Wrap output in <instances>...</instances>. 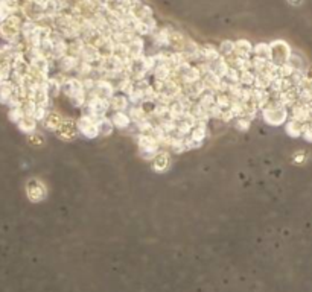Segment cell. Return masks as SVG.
Wrapping results in <instances>:
<instances>
[{
  "label": "cell",
  "mask_w": 312,
  "mask_h": 292,
  "mask_svg": "<svg viewBox=\"0 0 312 292\" xmlns=\"http://www.w3.org/2000/svg\"><path fill=\"white\" fill-rule=\"evenodd\" d=\"M291 66H292V69L294 70H302V72H305V64H303V58L299 55V53H296V52H292L291 53V58H289V61H288Z\"/></svg>",
  "instance_id": "f907efd6"
},
{
  "label": "cell",
  "mask_w": 312,
  "mask_h": 292,
  "mask_svg": "<svg viewBox=\"0 0 312 292\" xmlns=\"http://www.w3.org/2000/svg\"><path fill=\"white\" fill-rule=\"evenodd\" d=\"M306 76H309V78H311V80H312V69H311V70H309V72H308V73H306Z\"/></svg>",
  "instance_id": "e7e4bbea"
},
{
  "label": "cell",
  "mask_w": 312,
  "mask_h": 292,
  "mask_svg": "<svg viewBox=\"0 0 312 292\" xmlns=\"http://www.w3.org/2000/svg\"><path fill=\"white\" fill-rule=\"evenodd\" d=\"M215 93L217 91H213V90H206L201 96H200V99H198V102L209 111V108H212L215 104H217V96H215Z\"/></svg>",
  "instance_id": "74e56055"
},
{
  "label": "cell",
  "mask_w": 312,
  "mask_h": 292,
  "mask_svg": "<svg viewBox=\"0 0 312 292\" xmlns=\"http://www.w3.org/2000/svg\"><path fill=\"white\" fill-rule=\"evenodd\" d=\"M125 67H127L128 76L134 81L143 80L149 72H152V66L149 63V58L145 56V55H142L139 58H131V61Z\"/></svg>",
  "instance_id": "5b68a950"
},
{
  "label": "cell",
  "mask_w": 312,
  "mask_h": 292,
  "mask_svg": "<svg viewBox=\"0 0 312 292\" xmlns=\"http://www.w3.org/2000/svg\"><path fill=\"white\" fill-rule=\"evenodd\" d=\"M189 113L197 119L198 124H207V122L210 121V116H209L207 110H206L198 101H193V102H192V105H190V108H189Z\"/></svg>",
  "instance_id": "e0dca14e"
},
{
  "label": "cell",
  "mask_w": 312,
  "mask_h": 292,
  "mask_svg": "<svg viewBox=\"0 0 312 292\" xmlns=\"http://www.w3.org/2000/svg\"><path fill=\"white\" fill-rule=\"evenodd\" d=\"M76 75L78 76H83V78H87V76H91L93 75V72H96V69L90 64V63H86V61H83V60H80V63H78V66H76Z\"/></svg>",
  "instance_id": "b9f144b4"
},
{
  "label": "cell",
  "mask_w": 312,
  "mask_h": 292,
  "mask_svg": "<svg viewBox=\"0 0 312 292\" xmlns=\"http://www.w3.org/2000/svg\"><path fill=\"white\" fill-rule=\"evenodd\" d=\"M37 125H38V121L35 119V118H32V116H23L22 118V121L17 124V126H18V129L22 131V132H25V134H32V132H35L37 131Z\"/></svg>",
  "instance_id": "484cf974"
},
{
  "label": "cell",
  "mask_w": 312,
  "mask_h": 292,
  "mask_svg": "<svg viewBox=\"0 0 312 292\" xmlns=\"http://www.w3.org/2000/svg\"><path fill=\"white\" fill-rule=\"evenodd\" d=\"M291 119H296L299 122H309L312 119V104H305L302 101H297L291 108Z\"/></svg>",
  "instance_id": "8fae6325"
},
{
  "label": "cell",
  "mask_w": 312,
  "mask_h": 292,
  "mask_svg": "<svg viewBox=\"0 0 312 292\" xmlns=\"http://www.w3.org/2000/svg\"><path fill=\"white\" fill-rule=\"evenodd\" d=\"M233 119H236V114H235V111L231 110V107H230V108H225V110H223L221 121H223L224 124H228V122H231Z\"/></svg>",
  "instance_id": "680465c9"
},
{
  "label": "cell",
  "mask_w": 312,
  "mask_h": 292,
  "mask_svg": "<svg viewBox=\"0 0 312 292\" xmlns=\"http://www.w3.org/2000/svg\"><path fill=\"white\" fill-rule=\"evenodd\" d=\"M261 113H262V119L265 121L267 125L280 126L288 122L289 108L285 107L283 104H280L277 99H271L267 107L261 110Z\"/></svg>",
  "instance_id": "6da1fadb"
},
{
  "label": "cell",
  "mask_w": 312,
  "mask_h": 292,
  "mask_svg": "<svg viewBox=\"0 0 312 292\" xmlns=\"http://www.w3.org/2000/svg\"><path fill=\"white\" fill-rule=\"evenodd\" d=\"M23 17L20 14H12L3 22H0V38L8 44H15L22 38Z\"/></svg>",
  "instance_id": "7a4b0ae2"
},
{
  "label": "cell",
  "mask_w": 312,
  "mask_h": 292,
  "mask_svg": "<svg viewBox=\"0 0 312 292\" xmlns=\"http://www.w3.org/2000/svg\"><path fill=\"white\" fill-rule=\"evenodd\" d=\"M128 114H130L133 124H139V122H142V121H145V119H149V116L146 114V111L143 110L142 105H139V107H131L130 111H128Z\"/></svg>",
  "instance_id": "60d3db41"
},
{
  "label": "cell",
  "mask_w": 312,
  "mask_h": 292,
  "mask_svg": "<svg viewBox=\"0 0 312 292\" xmlns=\"http://www.w3.org/2000/svg\"><path fill=\"white\" fill-rule=\"evenodd\" d=\"M215 96H217V105H220L223 110L231 107L233 99H231V96L228 94V91H217Z\"/></svg>",
  "instance_id": "7bdbcfd3"
},
{
  "label": "cell",
  "mask_w": 312,
  "mask_h": 292,
  "mask_svg": "<svg viewBox=\"0 0 312 292\" xmlns=\"http://www.w3.org/2000/svg\"><path fill=\"white\" fill-rule=\"evenodd\" d=\"M261 110H259V107L256 105V102L255 101H245L244 102V118H248L250 121H253V119H256V116H258V113H259Z\"/></svg>",
  "instance_id": "ab89813d"
},
{
  "label": "cell",
  "mask_w": 312,
  "mask_h": 292,
  "mask_svg": "<svg viewBox=\"0 0 312 292\" xmlns=\"http://www.w3.org/2000/svg\"><path fill=\"white\" fill-rule=\"evenodd\" d=\"M81 90H84V87H83V80H80V78H67L66 81H64V84H63V87H61V91L70 99V98H73L76 93H80Z\"/></svg>",
  "instance_id": "9a60e30c"
},
{
  "label": "cell",
  "mask_w": 312,
  "mask_h": 292,
  "mask_svg": "<svg viewBox=\"0 0 312 292\" xmlns=\"http://www.w3.org/2000/svg\"><path fill=\"white\" fill-rule=\"evenodd\" d=\"M303 128H305V124H303V122H299V121H296V119H291V121H288V122L285 124V131H286V134H288L289 137H292V139H299V137H302V134H303Z\"/></svg>",
  "instance_id": "4316f807"
},
{
  "label": "cell",
  "mask_w": 312,
  "mask_h": 292,
  "mask_svg": "<svg viewBox=\"0 0 312 292\" xmlns=\"http://www.w3.org/2000/svg\"><path fill=\"white\" fill-rule=\"evenodd\" d=\"M84 46H86V43H84V40H83L81 37L73 38V40L69 42V50H67V53L72 55V56H75V58H78V60H81L83 52H84Z\"/></svg>",
  "instance_id": "4dcf8cb0"
},
{
  "label": "cell",
  "mask_w": 312,
  "mask_h": 292,
  "mask_svg": "<svg viewBox=\"0 0 312 292\" xmlns=\"http://www.w3.org/2000/svg\"><path fill=\"white\" fill-rule=\"evenodd\" d=\"M221 80H223V78H220V76L215 75L213 72H206V73L201 75V81L204 84V87H206L207 90H213V91H218Z\"/></svg>",
  "instance_id": "83f0119b"
},
{
  "label": "cell",
  "mask_w": 312,
  "mask_h": 292,
  "mask_svg": "<svg viewBox=\"0 0 312 292\" xmlns=\"http://www.w3.org/2000/svg\"><path fill=\"white\" fill-rule=\"evenodd\" d=\"M110 108L113 111H127L128 105H130V101H128V96L127 94H121V93H116L110 101Z\"/></svg>",
  "instance_id": "603a6c76"
},
{
  "label": "cell",
  "mask_w": 312,
  "mask_h": 292,
  "mask_svg": "<svg viewBox=\"0 0 312 292\" xmlns=\"http://www.w3.org/2000/svg\"><path fill=\"white\" fill-rule=\"evenodd\" d=\"M189 40V37H186L183 32L180 31H171V35H169V46L174 49V52H183L186 43Z\"/></svg>",
  "instance_id": "cb8c5ba5"
},
{
  "label": "cell",
  "mask_w": 312,
  "mask_h": 292,
  "mask_svg": "<svg viewBox=\"0 0 312 292\" xmlns=\"http://www.w3.org/2000/svg\"><path fill=\"white\" fill-rule=\"evenodd\" d=\"M94 96L98 98H102L105 101H110L114 94H116V87L114 84L105 78H99L96 80V85H94V90L91 91Z\"/></svg>",
  "instance_id": "7c38bea8"
},
{
  "label": "cell",
  "mask_w": 312,
  "mask_h": 292,
  "mask_svg": "<svg viewBox=\"0 0 312 292\" xmlns=\"http://www.w3.org/2000/svg\"><path fill=\"white\" fill-rule=\"evenodd\" d=\"M61 87H63V84L60 83L55 76H49L47 81H46V88H47L50 98H56L60 93H63V91H61Z\"/></svg>",
  "instance_id": "f35d334b"
},
{
  "label": "cell",
  "mask_w": 312,
  "mask_h": 292,
  "mask_svg": "<svg viewBox=\"0 0 312 292\" xmlns=\"http://www.w3.org/2000/svg\"><path fill=\"white\" fill-rule=\"evenodd\" d=\"M26 197L31 203L38 204L47 198V187L40 178H29L25 186Z\"/></svg>",
  "instance_id": "52a82bcc"
},
{
  "label": "cell",
  "mask_w": 312,
  "mask_h": 292,
  "mask_svg": "<svg viewBox=\"0 0 312 292\" xmlns=\"http://www.w3.org/2000/svg\"><path fill=\"white\" fill-rule=\"evenodd\" d=\"M111 121H113V125L114 128L121 129V131H125L131 126V118L128 113L125 111H114V114L111 116Z\"/></svg>",
  "instance_id": "d6986e66"
},
{
  "label": "cell",
  "mask_w": 312,
  "mask_h": 292,
  "mask_svg": "<svg viewBox=\"0 0 312 292\" xmlns=\"http://www.w3.org/2000/svg\"><path fill=\"white\" fill-rule=\"evenodd\" d=\"M224 80L230 85H235V84H241V70L236 69V67H230L227 75L224 76Z\"/></svg>",
  "instance_id": "f6af8a7d"
},
{
  "label": "cell",
  "mask_w": 312,
  "mask_h": 292,
  "mask_svg": "<svg viewBox=\"0 0 312 292\" xmlns=\"http://www.w3.org/2000/svg\"><path fill=\"white\" fill-rule=\"evenodd\" d=\"M253 44L251 42L245 40V38H239L238 42H235V52L242 55V56H251L253 55Z\"/></svg>",
  "instance_id": "e575fe53"
},
{
  "label": "cell",
  "mask_w": 312,
  "mask_h": 292,
  "mask_svg": "<svg viewBox=\"0 0 312 292\" xmlns=\"http://www.w3.org/2000/svg\"><path fill=\"white\" fill-rule=\"evenodd\" d=\"M23 116H26V114H25V110H23V107H22V105H18V107H11V108H9L8 118H9V121H11V122L18 124V122L22 121V118H23Z\"/></svg>",
  "instance_id": "ee69618b"
},
{
  "label": "cell",
  "mask_w": 312,
  "mask_h": 292,
  "mask_svg": "<svg viewBox=\"0 0 312 292\" xmlns=\"http://www.w3.org/2000/svg\"><path fill=\"white\" fill-rule=\"evenodd\" d=\"M200 55H201L203 61H209V63H212V61H215V60H218L221 56L220 49L217 46L210 44V43H206V44L200 46Z\"/></svg>",
  "instance_id": "2e32d148"
},
{
  "label": "cell",
  "mask_w": 312,
  "mask_h": 292,
  "mask_svg": "<svg viewBox=\"0 0 312 292\" xmlns=\"http://www.w3.org/2000/svg\"><path fill=\"white\" fill-rule=\"evenodd\" d=\"M152 73H154V80H157V81H168L171 76H172V69L169 67V64L168 63H160L154 70H152Z\"/></svg>",
  "instance_id": "f1b7e54d"
},
{
  "label": "cell",
  "mask_w": 312,
  "mask_h": 292,
  "mask_svg": "<svg viewBox=\"0 0 312 292\" xmlns=\"http://www.w3.org/2000/svg\"><path fill=\"white\" fill-rule=\"evenodd\" d=\"M271 46V63L277 64V66H285L288 64L292 49L285 40H274L269 43Z\"/></svg>",
  "instance_id": "8992f818"
},
{
  "label": "cell",
  "mask_w": 312,
  "mask_h": 292,
  "mask_svg": "<svg viewBox=\"0 0 312 292\" xmlns=\"http://www.w3.org/2000/svg\"><path fill=\"white\" fill-rule=\"evenodd\" d=\"M143 49H145V42L142 40V37L135 35L131 42L128 43V50L131 58H139L143 55Z\"/></svg>",
  "instance_id": "836d02e7"
},
{
  "label": "cell",
  "mask_w": 312,
  "mask_h": 292,
  "mask_svg": "<svg viewBox=\"0 0 312 292\" xmlns=\"http://www.w3.org/2000/svg\"><path fill=\"white\" fill-rule=\"evenodd\" d=\"M171 166V155L168 151H159L151 160V169L157 173H165Z\"/></svg>",
  "instance_id": "4fadbf2b"
},
{
  "label": "cell",
  "mask_w": 312,
  "mask_h": 292,
  "mask_svg": "<svg viewBox=\"0 0 312 292\" xmlns=\"http://www.w3.org/2000/svg\"><path fill=\"white\" fill-rule=\"evenodd\" d=\"M288 3L292 5V6H300L303 3V0H288Z\"/></svg>",
  "instance_id": "6125c7cd"
},
{
  "label": "cell",
  "mask_w": 312,
  "mask_h": 292,
  "mask_svg": "<svg viewBox=\"0 0 312 292\" xmlns=\"http://www.w3.org/2000/svg\"><path fill=\"white\" fill-rule=\"evenodd\" d=\"M220 53H221V56H228V55H231L233 52H235V42H231V40H224V42L220 43Z\"/></svg>",
  "instance_id": "816d5d0a"
},
{
  "label": "cell",
  "mask_w": 312,
  "mask_h": 292,
  "mask_svg": "<svg viewBox=\"0 0 312 292\" xmlns=\"http://www.w3.org/2000/svg\"><path fill=\"white\" fill-rule=\"evenodd\" d=\"M96 49H98V52H99V55L102 58H108V56H111L114 53V42H113L111 37H105L102 42L96 46Z\"/></svg>",
  "instance_id": "f546056e"
},
{
  "label": "cell",
  "mask_w": 312,
  "mask_h": 292,
  "mask_svg": "<svg viewBox=\"0 0 312 292\" xmlns=\"http://www.w3.org/2000/svg\"><path fill=\"white\" fill-rule=\"evenodd\" d=\"M255 80H256V72L255 70H242L241 72V85L253 87Z\"/></svg>",
  "instance_id": "7dc6e473"
},
{
  "label": "cell",
  "mask_w": 312,
  "mask_h": 292,
  "mask_svg": "<svg viewBox=\"0 0 312 292\" xmlns=\"http://www.w3.org/2000/svg\"><path fill=\"white\" fill-rule=\"evenodd\" d=\"M130 5H134V3H137V2H142V0H127Z\"/></svg>",
  "instance_id": "be15d7a7"
},
{
  "label": "cell",
  "mask_w": 312,
  "mask_h": 292,
  "mask_svg": "<svg viewBox=\"0 0 312 292\" xmlns=\"http://www.w3.org/2000/svg\"><path fill=\"white\" fill-rule=\"evenodd\" d=\"M189 137H192L193 140H198V142H206V139L209 137L207 124H197V126L190 131Z\"/></svg>",
  "instance_id": "8d00e7d4"
},
{
  "label": "cell",
  "mask_w": 312,
  "mask_h": 292,
  "mask_svg": "<svg viewBox=\"0 0 312 292\" xmlns=\"http://www.w3.org/2000/svg\"><path fill=\"white\" fill-rule=\"evenodd\" d=\"M228 69H230V66L227 64V61H225L224 56H220L218 60H215V61L210 63V72H213V73L218 75L220 78H224V76L227 75Z\"/></svg>",
  "instance_id": "d6a6232c"
},
{
  "label": "cell",
  "mask_w": 312,
  "mask_h": 292,
  "mask_svg": "<svg viewBox=\"0 0 312 292\" xmlns=\"http://www.w3.org/2000/svg\"><path fill=\"white\" fill-rule=\"evenodd\" d=\"M250 126H251V121H250L248 118H236V119H235V128H236L238 131L245 132V131L250 129Z\"/></svg>",
  "instance_id": "db71d44e"
},
{
  "label": "cell",
  "mask_w": 312,
  "mask_h": 292,
  "mask_svg": "<svg viewBox=\"0 0 312 292\" xmlns=\"http://www.w3.org/2000/svg\"><path fill=\"white\" fill-rule=\"evenodd\" d=\"M28 142H29V145L31 146H43L45 145V135L43 134H40V132H32V134H29L28 135Z\"/></svg>",
  "instance_id": "f5cc1de1"
},
{
  "label": "cell",
  "mask_w": 312,
  "mask_h": 292,
  "mask_svg": "<svg viewBox=\"0 0 312 292\" xmlns=\"http://www.w3.org/2000/svg\"><path fill=\"white\" fill-rule=\"evenodd\" d=\"M63 121H64V118H63V114H61V113L50 110V111L47 113L46 119L43 121V126H45V129H47V131L55 132V131L58 129V126L61 125V122H63Z\"/></svg>",
  "instance_id": "ac0fdd59"
},
{
  "label": "cell",
  "mask_w": 312,
  "mask_h": 292,
  "mask_svg": "<svg viewBox=\"0 0 312 292\" xmlns=\"http://www.w3.org/2000/svg\"><path fill=\"white\" fill-rule=\"evenodd\" d=\"M253 56L271 61V46H269V43H256L255 47H253Z\"/></svg>",
  "instance_id": "d590c367"
},
{
  "label": "cell",
  "mask_w": 312,
  "mask_h": 292,
  "mask_svg": "<svg viewBox=\"0 0 312 292\" xmlns=\"http://www.w3.org/2000/svg\"><path fill=\"white\" fill-rule=\"evenodd\" d=\"M17 55L14 44H5L0 47V83L11 80L12 75V63Z\"/></svg>",
  "instance_id": "277c9868"
},
{
  "label": "cell",
  "mask_w": 312,
  "mask_h": 292,
  "mask_svg": "<svg viewBox=\"0 0 312 292\" xmlns=\"http://www.w3.org/2000/svg\"><path fill=\"white\" fill-rule=\"evenodd\" d=\"M308 160V154L305 151H297L292 154V163L294 165H305Z\"/></svg>",
  "instance_id": "6f0895ef"
},
{
  "label": "cell",
  "mask_w": 312,
  "mask_h": 292,
  "mask_svg": "<svg viewBox=\"0 0 312 292\" xmlns=\"http://www.w3.org/2000/svg\"><path fill=\"white\" fill-rule=\"evenodd\" d=\"M209 116H210V119H221V116H223V108L220 107V105H213L212 108H209Z\"/></svg>",
  "instance_id": "91938a15"
},
{
  "label": "cell",
  "mask_w": 312,
  "mask_h": 292,
  "mask_svg": "<svg viewBox=\"0 0 312 292\" xmlns=\"http://www.w3.org/2000/svg\"><path fill=\"white\" fill-rule=\"evenodd\" d=\"M269 63L268 60H264V58H258V56H253L251 58V64H253V70L256 73H261L264 72V69L267 67V64Z\"/></svg>",
  "instance_id": "11a10c76"
},
{
  "label": "cell",
  "mask_w": 312,
  "mask_h": 292,
  "mask_svg": "<svg viewBox=\"0 0 312 292\" xmlns=\"http://www.w3.org/2000/svg\"><path fill=\"white\" fill-rule=\"evenodd\" d=\"M56 63H58V69H60L61 73H69V72H72V70H76V66H78L80 60L67 53V55H64L63 58H60Z\"/></svg>",
  "instance_id": "ffe728a7"
},
{
  "label": "cell",
  "mask_w": 312,
  "mask_h": 292,
  "mask_svg": "<svg viewBox=\"0 0 312 292\" xmlns=\"http://www.w3.org/2000/svg\"><path fill=\"white\" fill-rule=\"evenodd\" d=\"M128 101H130V104H133V107H139V105H142L143 102H145V98H143V90H140V88H134L133 91L128 94Z\"/></svg>",
  "instance_id": "bcb514c9"
},
{
  "label": "cell",
  "mask_w": 312,
  "mask_h": 292,
  "mask_svg": "<svg viewBox=\"0 0 312 292\" xmlns=\"http://www.w3.org/2000/svg\"><path fill=\"white\" fill-rule=\"evenodd\" d=\"M137 146H139V154L145 162H149L155 157V154L160 149V142L152 135V134H145L139 132L137 135Z\"/></svg>",
  "instance_id": "3957f363"
},
{
  "label": "cell",
  "mask_w": 312,
  "mask_h": 292,
  "mask_svg": "<svg viewBox=\"0 0 312 292\" xmlns=\"http://www.w3.org/2000/svg\"><path fill=\"white\" fill-rule=\"evenodd\" d=\"M206 90H207V88L204 87L203 81L200 80V81H197V83L184 84V85H183L181 93H184L186 96H189L192 101H198V99H200V96H201V94H203Z\"/></svg>",
  "instance_id": "5bb4252c"
},
{
  "label": "cell",
  "mask_w": 312,
  "mask_h": 292,
  "mask_svg": "<svg viewBox=\"0 0 312 292\" xmlns=\"http://www.w3.org/2000/svg\"><path fill=\"white\" fill-rule=\"evenodd\" d=\"M76 125H78V131H80V135H84L86 139H96L99 137V129H98V119H94L93 116L90 114H83L81 118H78L76 121Z\"/></svg>",
  "instance_id": "30bf717a"
},
{
  "label": "cell",
  "mask_w": 312,
  "mask_h": 292,
  "mask_svg": "<svg viewBox=\"0 0 312 292\" xmlns=\"http://www.w3.org/2000/svg\"><path fill=\"white\" fill-rule=\"evenodd\" d=\"M171 31H172L171 26L159 28V29L152 34V37H154V44L159 46V47L169 46V35H171Z\"/></svg>",
  "instance_id": "d4e9b609"
},
{
  "label": "cell",
  "mask_w": 312,
  "mask_h": 292,
  "mask_svg": "<svg viewBox=\"0 0 312 292\" xmlns=\"http://www.w3.org/2000/svg\"><path fill=\"white\" fill-rule=\"evenodd\" d=\"M302 137H303L306 142L312 143V121H309V122H306V124H305V128H303V134H302Z\"/></svg>",
  "instance_id": "94428289"
},
{
  "label": "cell",
  "mask_w": 312,
  "mask_h": 292,
  "mask_svg": "<svg viewBox=\"0 0 312 292\" xmlns=\"http://www.w3.org/2000/svg\"><path fill=\"white\" fill-rule=\"evenodd\" d=\"M98 129H99V137H108L113 134L114 131V125H113V121L111 118H101L98 119Z\"/></svg>",
  "instance_id": "1f68e13d"
},
{
  "label": "cell",
  "mask_w": 312,
  "mask_h": 292,
  "mask_svg": "<svg viewBox=\"0 0 312 292\" xmlns=\"http://www.w3.org/2000/svg\"><path fill=\"white\" fill-rule=\"evenodd\" d=\"M53 134L56 139H60L63 142H73L80 135L76 121L72 118H64V121L61 122V125L58 126V129Z\"/></svg>",
  "instance_id": "9c48e42d"
},
{
  "label": "cell",
  "mask_w": 312,
  "mask_h": 292,
  "mask_svg": "<svg viewBox=\"0 0 312 292\" xmlns=\"http://www.w3.org/2000/svg\"><path fill=\"white\" fill-rule=\"evenodd\" d=\"M131 14H133L137 20H145V18L154 15L151 6L146 5V3H143V2H137V3H134L133 6H131Z\"/></svg>",
  "instance_id": "44dd1931"
},
{
  "label": "cell",
  "mask_w": 312,
  "mask_h": 292,
  "mask_svg": "<svg viewBox=\"0 0 312 292\" xmlns=\"http://www.w3.org/2000/svg\"><path fill=\"white\" fill-rule=\"evenodd\" d=\"M181 53L184 55V58H186L189 63H190V61H198V60H201L200 46L193 42V40H190V38L187 40V43H186V46H184V49H183Z\"/></svg>",
  "instance_id": "7402d4cb"
},
{
  "label": "cell",
  "mask_w": 312,
  "mask_h": 292,
  "mask_svg": "<svg viewBox=\"0 0 312 292\" xmlns=\"http://www.w3.org/2000/svg\"><path fill=\"white\" fill-rule=\"evenodd\" d=\"M169 148H171V151L176 152V154H183V152L187 151V146H186L184 139H172Z\"/></svg>",
  "instance_id": "c3c4849f"
},
{
  "label": "cell",
  "mask_w": 312,
  "mask_h": 292,
  "mask_svg": "<svg viewBox=\"0 0 312 292\" xmlns=\"http://www.w3.org/2000/svg\"><path fill=\"white\" fill-rule=\"evenodd\" d=\"M271 85V80L268 78L265 73H256V80H255V85L256 88H262V90H268Z\"/></svg>",
  "instance_id": "681fc988"
},
{
  "label": "cell",
  "mask_w": 312,
  "mask_h": 292,
  "mask_svg": "<svg viewBox=\"0 0 312 292\" xmlns=\"http://www.w3.org/2000/svg\"><path fill=\"white\" fill-rule=\"evenodd\" d=\"M87 114L93 116L94 119H101V118H105L108 110L110 108V102L102 99V98H98L94 96L93 93H89V99H87Z\"/></svg>",
  "instance_id": "ba28073f"
},
{
  "label": "cell",
  "mask_w": 312,
  "mask_h": 292,
  "mask_svg": "<svg viewBox=\"0 0 312 292\" xmlns=\"http://www.w3.org/2000/svg\"><path fill=\"white\" fill-rule=\"evenodd\" d=\"M184 142H186V146H187V151H193V149H201L204 142H198V140H193L192 137H184Z\"/></svg>",
  "instance_id": "9f6ffc18"
}]
</instances>
